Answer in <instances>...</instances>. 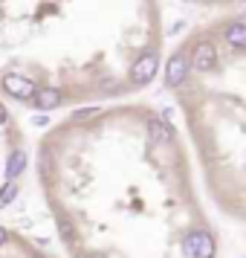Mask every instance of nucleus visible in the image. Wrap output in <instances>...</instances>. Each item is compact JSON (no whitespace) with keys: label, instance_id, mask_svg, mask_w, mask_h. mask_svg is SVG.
Listing matches in <instances>:
<instances>
[{"label":"nucleus","instance_id":"f257e3e1","mask_svg":"<svg viewBox=\"0 0 246 258\" xmlns=\"http://www.w3.org/2000/svg\"><path fill=\"white\" fill-rule=\"evenodd\" d=\"M188 258H214V238H211L206 229H197V232L186 235V244H183Z\"/></svg>","mask_w":246,"mask_h":258},{"label":"nucleus","instance_id":"f03ea898","mask_svg":"<svg viewBox=\"0 0 246 258\" xmlns=\"http://www.w3.org/2000/svg\"><path fill=\"white\" fill-rule=\"evenodd\" d=\"M156 67H159V58H156V52H145L136 58V64L130 67V82L133 84H148L156 76Z\"/></svg>","mask_w":246,"mask_h":258},{"label":"nucleus","instance_id":"7ed1b4c3","mask_svg":"<svg viewBox=\"0 0 246 258\" xmlns=\"http://www.w3.org/2000/svg\"><path fill=\"white\" fill-rule=\"evenodd\" d=\"M3 90L15 99H32L35 96V82L32 79H26V76H18V73H9L6 79H3Z\"/></svg>","mask_w":246,"mask_h":258},{"label":"nucleus","instance_id":"20e7f679","mask_svg":"<svg viewBox=\"0 0 246 258\" xmlns=\"http://www.w3.org/2000/svg\"><path fill=\"white\" fill-rule=\"evenodd\" d=\"M186 76H188L186 55H171V61H168V70H165V82H168V87H180V84L186 82Z\"/></svg>","mask_w":246,"mask_h":258},{"label":"nucleus","instance_id":"39448f33","mask_svg":"<svg viewBox=\"0 0 246 258\" xmlns=\"http://www.w3.org/2000/svg\"><path fill=\"white\" fill-rule=\"evenodd\" d=\"M214 61H217V52H214V47L211 44H197L194 47V55H191V67L194 70H211L214 67Z\"/></svg>","mask_w":246,"mask_h":258},{"label":"nucleus","instance_id":"423d86ee","mask_svg":"<svg viewBox=\"0 0 246 258\" xmlns=\"http://www.w3.org/2000/svg\"><path fill=\"white\" fill-rule=\"evenodd\" d=\"M35 105L38 110H52V107L61 105V90H55V87H41V90H35Z\"/></svg>","mask_w":246,"mask_h":258},{"label":"nucleus","instance_id":"0eeeda50","mask_svg":"<svg viewBox=\"0 0 246 258\" xmlns=\"http://www.w3.org/2000/svg\"><path fill=\"white\" fill-rule=\"evenodd\" d=\"M24 168H26V154L15 151L12 157H9V163H6V180H18Z\"/></svg>","mask_w":246,"mask_h":258},{"label":"nucleus","instance_id":"6e6552de","mask_svg":"<svg viewBox=\"0 0 246 258\" xmlns=\"http://www.w3.org/2000/svg\"><path fill=\"white\" fill-rule=\"evenodd\" d=\"M226 41H229L234 49L243 47V44H246V26H243V21H234V24L226 29Z\"/></svg>","mask_w":246,"mask_h":258},{"label":"nucleus","instance_id":"1a4fd4ad","mask_svg":"<svg viewBox=\"0 0 246 258\" xmlns=\"http://www.w3.org/2000/svg\"><path fill=\"white\" fill-rule=\"evenodd\" d=\"M148 128H151L153 140L165 142V145H168V142L174 140V137H171V128H168V125H165V122H159V119H151V125H148Z\"/></svg>","mask_w":246,"mask_h":258},{"label":"nucleus","instance_id":"9d476101","mask_svg":"<svg viewBox=\"0 0 246 258\" xmlns=\"http://www.w3.org/2000/svg\"><path fill=\"white\" fill-rule=\"evenodd\" d=\"M18 198V180H6V186L0 188V209H6Z\"/></svg>","mask_w":246,"mask_h":258},{"label":"nucleus","instance_id":"9b49d317","mask_svg":"<svg viewBox=\"0 0 246 258\" xmlns=\"http://www.w3.org/2000/svg\"><path fill=\"white\" fill-rule=\"evenodd\" d=\"M93 113H96V107H87V110H78V113H75L72 119H75V122H81V119H90Z\"/></svg>","mask_w":246,"mask_h":258},{"label":"nucleus","instance_id":"f8f14e48","mask_svg":"<svg viewBox=\"0 0 246 258\" xmlns=\"http://www.w3.org/2000/svg\"><path fill=\"white\" fill-rule=\"evenodd\" d=\"M6 119H9V113H6V107L0 105V125H6Z\"/></svg>","mask_w":246,"mask_h":258},{"label":"nucleus","instance_id":"ddd939ff","mask_svg":"<svg viewBox=\"0 0 246 258\" xmlns=\"http://www.w3.org/2000/svg\"><path fill=\"white\" fill-rule=\"evenodd\" d=\"M3 241H6V229H3V226H0V244H3Z\"/></svg>","mask_w":246,"mask_h":258},{"label":"nucleus","instance_id":"4468645a","mask_svg":"<svg viewBox=\"0 0 246 258\" xmlns=\"http://www.w3.org/2000/svg\"><path fill=\"white\" fill-rule=\"evenodd\" d=\"M87 258H99V255H87Z\"/></svg>","mask_w":246,"mask_h":258},{"label":"nucleus","instance_id":"2eb2a0df","mask_svg":"<svg viewBox=\"0 0 246 258\" xmlns=\"http://www.w3.org/2000/svg\"><path fill=\"white\" fill-rule=\"evenodd\" d=\"M32 258H44V255H32Z\"/></svg>","mask_w":246,"mask_h":258}]
</instances>
